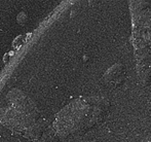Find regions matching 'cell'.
<instances>
[{
	"instance_id": "obj_1",
	"label": "cell",
	"mask_w": 151,
	"mask_h": 142,
	"mask_svg": "<svg viewBox=\"0 0 151 142\" xmlns=\"http://www.w3.org/2000/svg\"><path fill=\"white\" fill-rule=\"evenodd\" d=\"M127 78L125 67L120 63H116L105 72L104 79L105 82L111 88H118L123 84Z\"/></svg>"
},
{
	"instance_id": "obj_2",
	"label": "cell",
	"mask_w": 151,
	"mask_h": 142,
	"mask_svg": "<svg viewBox=\"0 0 151 142\" xmlns=\"http://www.w3.org/2000/svg\"><path fill=\"white\" fill-rule=\"evenodd\" d=\"M143 142H151V136L147 137L146 139H144V141H143Z\"/></svg>"
}]
</instances>
